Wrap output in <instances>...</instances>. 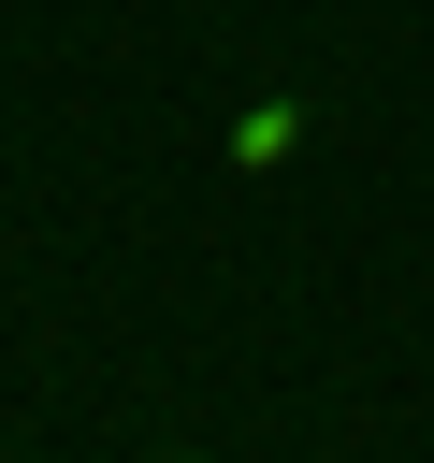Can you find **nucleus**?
<instances>
[{
    "instance_id": "obj_1",
    "label": "nucleus",
    "mask_w": 434,
    "mask_h": 463,
    "mask_svg": "<svg viewBox=\"0 0 434 463\" xmlns=\"http://www.w3.org/2000/svg\"><path fill=\"white\" fill-rule=\"evenodd\" d=\"M289 145H304V116H289V101H246V116H231V159H246V174H275Z\"/></svg>"
}]
</instances>
